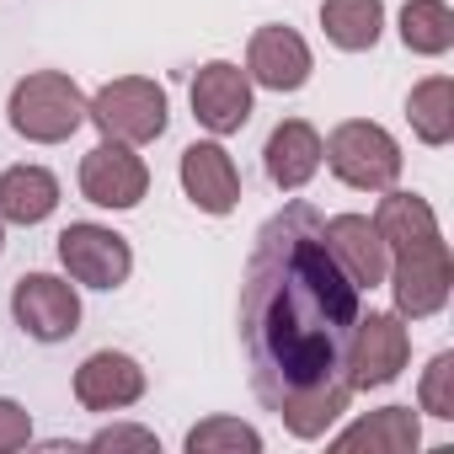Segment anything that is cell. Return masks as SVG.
<instances>
[{
	"instance_id": "cell-1",
	"label": "cell",
	"mask_w": 454,
	"mask_h": 454,
	"mask_svg": "<svg viewBox=\"0 0 454 454\" xmlns=\"http://www.w3.org/2000/svg\"><path fill=\"white\" fill-rule=\"evenodd\" d=\"M364 305L321 241V214L289 198L252 241L241 273V348L257 401L316 443L353 401V326Z\"/></svg>"
},
{
	"instance_id": "cell-2",
	"label": "cell",
	"mask_w": 454,
	"mask_h": 454,
	"mask_svg": "<svg viewBox=\"0 0 454 454\" xmlns=\"http://www.w3.org/2000/svg\"><path fill=\"white\" fill-rule=\"evenodd\" d=\"M374 224H380L385 252H390L385 284H390L395 316L401 321H433L454 294V257H449V241H443V224H438L433 203L422 192L385 187Z\"/></svg>"
},
{
	"instance_id": "cell-3",
	"label": "cell",
	"mask_w": 454,
	"mask_h": 454,
	"mask_svg": "<svg viewBox=\"0 0 454 454\" xmlns=\"http://www.w3.org/2000/svg\"><path fill=\"white\" fill-rule=\"evenodd\" d=\"M6 123L27 145H65L86 129V91L65 70H33L6 97Z\"/></svg>"
},
{
	"instance_id": "cell-4",
	"label": "cell",
	"mask_w": 454,
	"mask_h": 454,
	"mask_svg": "<svg viewBox=\"0 0 454 454\" xmlns=\"http://www.w3.org/2000/svg\"><path fill=\"white\" fill-rule=\"evenodd\" d=\"M321 166H332V176L353 192H385L401 182V145L385 123L374 118H348L321 139Z\"/></svg>"
},
{
	"instance_id": "cell-5",
	"label": "cell",
	"mask_w": 454,
	"mask_h": 454,
	"mask_svg": "<svg viewBox=\"0 0 454 454\" xmlns=\"http://www.w3.org/2000/svg\"><path fill=\"white\" fill-rule=\"evenodd\" d=\"M86 123L102 129V139H118V145H155L171 123V97L160 81L150 75H118L107 81L97 97H86Z\"/></svg>"
},
{
	"instance_id": "cell-6",
	"label": "cell",
	"mask_w": 454,
	"mask_h": 454,
	"mask_svg": "<svg viewBox=\"0 0 454 454\" xmlns=\"http://www.w3.org/2000/svg\"><path fill=\"white\" fill-rule=\"evenodd\" d=\"M54 252H59L65 278L81 284V289H102V294H113V289H123L129 273H134V247H129V236H118L113 224H97V219H75V224H65Z\"/></svg>"
},
{
	"instance_id": "cell-7",
	"label": "cell",
	"mask_w": 454,
	"mask_h": 454,
	"mask_svg": "<svg viewBox=\"0 0 454 454\" xmlns=\"http://www.w3.org/2000/svg\"><path fill=\"white\" fill-rule=\"evenodd\" d=\"M12 316L43 348L70 342L81 332V284H70L59 273H22L12 289Z\"/></svg>"
},
{
	"instance_id": "cell-8",
	"label": "cell",
	"mask_w": 454,
	"mask_h": 454,
	"mask_svg": "<svg viewBox=\"0 0 454 454\" xmlns=\"http://www.w3.org/2000/svg\"><path fill=\"white\" fill-rule=\"evenodd\" d=\"M411 364V332L395 310H369L353 326V353H348V374L353 390H385L401 380V369Z\"/></svg>"
},
{
	"instance_id": "cell-9",
	"label": "cell",
	"mask_w": 454,
	"mask_h": 454,
	"mask_svg": "<svg viewBox=\"0 0 454 454\" xmlns=\"http://www.w3.org/2000/svg\"><path fill=\"white\" fill-rule=\"evenodd\" d=\"M187 97H192V118H198L214 139L241 134V129L252 123V113H257L252 75H247L241 65H231V59H208V65H198Z\"/></svg>"
},
{
	"instance_id": "cell-10",
	"label": "cell",
	"mask_w": 454,
	"mask_h": 454,
	"mask_svg": "<svg viewBox=\"0 0 454 454\" xmlns=\"http://www.w3.org/2000/svg\"><path fill=\"white\" fill-rule=\"evenodd\" d=\"M75 182H81V198H86V203L123 214V208H139V203H145V192H150V166H145V155H139L134 145L102 139L97 150L81 155V176H75Z\"/></svg>"
},
{
	"instance_id": "cell-11",
	"label": "cell",
	"mask_w": 454,
	"mask_h": 454,
	"mask_svg": "<svg viewBox=\"0 0 454 454\" xmlns=\"http://www.w3.org/2000/svg\"><path fill=\"white\" fill-rule=\"evenodd\" d=\"M176 182L198 214H231L241 203V166L219 139H192L176 160Z\"/></svg>"
},
{
	"instance_id": "cell-12",
	"label": "cell",
	"mask_w": 454,
	"mask_h": 454,
	"mask_svg": "<svg viewBox=\"0 0 454 454\" xmlns=\"http://www.w3.org/2000/svg\"><path fill=\"white\" fill-rule=\"evenodd\" d=\"M321 241H326L332 262L348 273V284L358 294L385 284L390 252H385V236H380V224L369 214H332V219H321Z\"/></svg>"
},
{
	"instance_id": "cell-13",
	"label": "cell",
	"mask_w": 454,
	"mask_h": 454,
	"mask_svg": "<svg viewBox=\"0 0 454 454\" xmlns=\"http://www.w3.org/2000/svg\"><path fill=\"white\" fill-rule=\"evenodd\" d=\"M150 390V374L134 353H118V348H102V353H86L81 369H75V401L86 411H129L134 401H145Z\"/></svg>"
},
{
	"instance_id": "cell-14",
	"label": "cell",
	"mask_w": 454,
	"mask_h": 454,
	"mask_svg": "<svg viewBox=\"0 0 454 454\" xmlns=\"http://www.w3.org/2000/svg\"><path fill=\"white\" fill-rule=\"evenodd\" d=\"M247 75H252V86L284 97V91H300V86L316 75V54H310V43H305L294 27L268 22V27H257L252 43H247Z\"/></svg>"
},
{
	"instance_id": "cell-15",
	"label": "cell",
	"mask_w": 454,
	"mask_h": 454,
	"mask_svg": "<svg viewBox=\"0 0 454 454\" xmlns=\"http://www.w3.org/2000/svg\"><path fill=\"white\" fill-rule=\"evenodd\" d=\"M262 171L278 192H305L321 171V134L305 118H284L262 145Z\"/></svg>"
},
{
	"instance_id": "cell-16",
	"label": "cell",
	"mask_w": 454,
	"mask_h": 454,
	"mask_svg": "<svg viewBox=\"0 0 454 454\" xmlns=\"http://www.w3.org/2000/svg\"><path fill=\"white\" fill-rule=\"evenodd\" d=\"M59 176L38 160H17L0 171V219L6 224H22V231H33V224H43L54 208H59Z\"/></svg>"
},
{
	"instance_id": "cell-17",
	"label": "cell",
	"mask_w": 454,
	"mask_h": 454,
	"mask_svg": "<svg viewBox=\"0 0 454 454\" xmlns=\"http://www.w3.org/2000/svg\"><path fill=\"white\" fill-rule=\"evenodd\" d=\"M337 449H374V454H417L422 443V422L411 406H380L358 422H348L342 433H326Z\"/></svg>"
},
{
	"instance_id": "cell-18",
	"label": "cell",
	"mask_w": 454,
	"mask_h": 454,
	"mask_svg": "<svg viewBox=\"0 0 454 454\" xmlns=\"http://www.w3.org/2000/svg\"><path fill=\"white\" fill-rule=\"evenodd\" d=\"M321 33L342 54H369L385 33V0H321Z\"/></svg>"
},
{
	"instance_id": "cell-19",
	"label": "cell",
	"mask_w": 454,
	"mask_h": 454,
	"mask_svg": "<svg viewBox=\"0 0 454 454\" xmlns=\"http://www.w3.org/2000/svg\"><path fill=\"white\" fill-rule=\"evenodd\" d=\"M406 123L422 145L443 150L454 139V81L449 75H427L406 91Z\"/></svg>"
},
{
	"instance_id": "cell-20",
	"label": "cell",
	"mask_w": 454,
	"mask_h": 454,
	"mask_svg": "<svg viewBox=\"0 0 454 454\" xmlns=\"http://www.w3.org/2000/svg\"><path fill=\"white\" fill-rule=\"evenodd\" d=\"M401 43L417 59H438L454 49V6L449 0H406L401 6Z\"/></svg>"
},
{
	"instance_id": "cell-21",
	"label": "cell",
	"mask_w": 454,
	"mask_h": 454,
	"mask_svg": "<svg viewBox=\"0 0 454 454\" xmlns=\"http://www.w3.org/2000/svg\"><path fill=\"white\" fill-rule=\"evenodd\" d=\"M187 454H262V433L241 417H203L182 438Z\"/></svg>"
},
{
	"instance_id": "cell-22",
	"label": "cell",
	"mask_w": 454,
	"mask_h": 454,
	"mask_svg": "<svg viewBox=\"0 0 454 454\" xmlns=\"http://www.w3.org/2000/svg\"><path fill=\"white\" fill-rule=\"evenodd\" d=\"M417 406L438 422H454V353L449 348L427 358V369L417 380Z\"/></svg>"
},
{
	"instance_id": "cell-23",
	"label": "cell",
	"mask_w": 454,
	"mask_h": 454,
	"mask_svg": "<svg viewBox=\"0 0 454 454\" xmlns=\"http://www.w3.org/2000/svg\"><path fill=\"white\" fill-rule=\"evenodd\" d=\"M86 449H145V454H160V438L139 422H113V427H97L86 438Z\"/></svg>"
},
{
	"instance_id": "cell-24",
	"label": "cell",
	"mask_w": 454,
	"mask_h": 454,
	"mask_svg": "<svg viewBox=\"0 0 454 454\" xmlns=\"http://www.w3.org/2000/svg\"><path fill=\"white\" fill-rule=\"evenodd\" d=\"M33 443V411L12 395H0V454H17Z\"/></svg>"
},
{
	"instance_id": "cell-25",
	"label": "cell",
	"mask_w": 454,
	"mask_h": 454,
	"mask_svg": "<svg viewBox=\"0 0 454 454\" xmlns=\"http://www.w3.org/2000/svg\"><path fill=\"white\" fill-rule=\"evenodd\" d=\"M0 252H6V219H0Z\"/></svg>"
}]
</instances>
